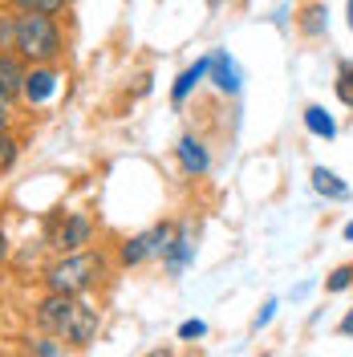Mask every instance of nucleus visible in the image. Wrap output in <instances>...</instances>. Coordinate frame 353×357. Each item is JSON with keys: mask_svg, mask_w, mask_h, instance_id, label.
Segmentation results:
<instances>
[{"mask_svg": "<svg viewBox=\"0 0 353 357\" xmlns=\"http://www.w3.org/2000/svg\"><path fill=\"white\" fill-rule=\"evenodd\" d=\"M207 73H211V53H207V57H199L195 66H187L183 73H179L175 89H171V102H175V106H183V102H187V93H191V89H195Z\"/></svg>", "mask_w": 353, "mask_h": 357, "instance_id": "obj_11", "label": "nucleus"}, {"mask_svg": "<svg viewBox=\"0 0 353 357\" xmlns=\"http://www.w3.org/2000/svg\"><path fill=\"white\" fill-rule=\"evenodd\" d=\"M171 231H175V223H155V227L138 231V236H130L126 244L118 248V260H122L126 268L142 264V260H151V256L163 260V252H167V244H171Z\"/></svg>", "mask_w": 353, "mask_h": 357, "instance_id": "obj_4", "label": "nucleus"}, {"mask_svg": "<svg viewBox=\"0 0 353 357\" xmlns=\"http://www.w3.org/2000/svg\"><path fill=\"white\" fill-rule=\"evenodd\" d=\"M4 134H8V110L0 106V138H4Z\"/></svg>", "mask_w": 353, "mask_h": 357, "instance_id": "obj_24", "label": "nucleus"}, {"mask_svg": "<svg viewBox=\"0 0 353 357\" xmlns=\"http://www.w3.org/2000/svg\"><path fill=\"white\" fill-rule=\"evenodd\" d=\"M305 130L317 134V138H337V122H333V114L325 106H309L305 110Z\"/></svg>", "mask_w": 353, "mask_h": 357, "instance_id": "obj_14", "label": "nucleus"}, {"mask_svg": "<svg viewBox=\"0 0 353 357\" xmlns=\"http://www.w3.org/2000/svg\"><path fill=\"white\" fill-rule=\"evenodd\" d=\"M0 49H13V57H21L29 66H53L66 49L61 24L41 13H4L0 17Z\"/></svg>", "mask_w": 353, "mask_h": 357, "instance_id": "obj_2", "label": "nucleus"}, {"mask_svg": "<svg viewBox=\"0 0 353 357\" xmlns=\"http://www.w3.org/2000/svg\"><path fill=\"white\" fill-rule=\"evenodd\" d=\"M313 191L325 199H350V183H341V175L329 167H313Z\"/></svg>", "mask_w": 353, "mask_h": 357, "instance_id": "obj_12", "label": "nucleus"}, {"mask_svg": "<svg viewBox=\"0 0 353 357\" xmlns=\"http://www.w3.org/2000/svg\"><path fill=\"white\" fill-rule=\"evenodd\" d=\"M8 260V236H4V227H0V264Z\"/></svg>", "mask_w": 353, "mask_h": 357, "instance_id": "obj_23", "label": "nucleus"}, {"mask_svg": "<svg viewBox=\"0 0 353 357\" xmlns=\"http://www.w3.org/2000/svg\"><path fill=\"white\" fill-rule=\"evenodd\" d=\"M33 321L37 329L57 341H66L69 349H86L98 341V329H102V312L89 305L86 296H61V292H45L33 309Z\"/></svg>", "mask_w": 353, "mask_h": 357, "instance_id": "obj_1", "label": "nucleus"}, {"mask_svg": "<svg viewBox=\"0 0 353 357\" xmlns=\"http://www.w3.org/2000/svg\"><path fill=\"white\" fill-rule=\"evenodd\" d=\"M106 272V256L102 252H73V256H61L57 264H49L45 272V284L49 292H61V296H82L89 292Z\"/></svg>", "mask_w": 353, "mask_h": 357, "instance_id": "obj_3", "label": "nucleus"}, {"mask_svg": "<svg viewBox=\"0 0 353 357\" xmlns=\"http://www.w3.org/2000/svg\"><path fill=\"white\" fill-rule=\"evenodd\" d=\"M207 333V321H183V325H179V341H195V337H203Z\"/></svg>", "mask_w": 353, "mask_h": 357, "instance_id": "obj_19", "label": "nucleus"}, {"mask_svg": "<svg viewBox=\"0 0 353 357\" xmlns=\"http://www.w3.org/2000/svg\"><path fill=\"white\" fill-rule=\"evenodd\" d=\"M24 357H73V349H69L66 341H57V337L37 333L24 341Z\"/></svg>", "mask_w": 353, "mask_h": 357, "instance_id": "obj_13", "label": "nucleus"}, {"mask_svg": "<svg viewBox=\"0 0 353 357\" xmlns=\"http://www.w3.org/2000/svg\"><path fill=\"white\" fill-rule=\"evenodd\" d=\"M17 162V142H13V134H4L0 138V167H13Z\"/></svg>", "mask_w": 353, "mask_h": 357, "instance_id": "obj_20", "label": "nucleus"}, {"mask_svg": "<svg viewBox=\"0 0 353 357\" xmlns=\"http://www.w3.org/2000/svg\"><path fill=\"white\" fill-rule=\"evenodd\" d=\"M333 89H337V98H341L345 106H353V61H341V66H337V82H333Z\"/></svg>", "mask_w": 353, "mask_h": 357, "instance_id": "obj_17", "label": "nucleus"}, {"mask_svg": "<svg viewBox=\"0 0 353 357\" xmlns=\"http://www.w3.org/2000/svg\"><path fill=\"white\" fill-rule=\"evenodd\" d=\"M147 357H175V354H171V349H151Z\"/></svg>", "mask_w": 353, "mask_h": 357, "instance_id": "obj_25", "label": "nucleus"}, {"mask_svg": "<svg viewBox=\"0 0 353 357\" xmlns=\"http://www.w3.org/2000/svg\"><path fill=\"white\" fill-rule=\"evenodd\" d=\"M13 4H17V13H41V17H57L69 0H13Z\"/></svg>", "mask_w": 353, "mask_h": 357, "instance_id": "obj_16", "label": "nucleus"}, {"mask_svg": "<svg viewBox=\"0 0 353 357\" xmlns=\"http://www.w3.org/2000/svg\"><path fill=\"white\" fill-rule=\"evenodd\" d=\"M53 89H57V69L53 66H37L33 73H24V93L21 98H29V102H45Z\"/></svg>", "mask_w": 353, "mask_h": 357, "instance_id": "obj_10", "label": "nucleus"}, {"mask_svg": "<svg viewBox=\"0 0 353 357\" xmlns=\"http://www.w3.org/2000/svg\"><path fill=\"white\" fill-rule=\"evenodd\" d=\"M191 260H195V223L183 220V223H175V231H171V244L163 252V268H167L171 276H179Z\"/></svg>", "mask_w": 353, "mask_h": 357, "instance_id": "obj_6", "label": "nucleus"}, {"mask_svg": "<svg viewBox=\"0 0 353 357\" xmlns=\"http://www.w3.org/2000/svg\"><path fill=\"white\" fill-rule=\"evenodd\" d=\"M353 284V264H341V268H333V276L325 280V292H345Z\"/></svg>", "mask_w": 353, "mask_h": 357, "instance_id": "obj_18", "label": "nucleus"}, {"mask_svg": "<svg viewBox=\"0 0 353 357\" xmlns=\"http://www.w3.org/2000/svg\"><path fill=\"white\" fill-rule=\"evenodd\" d=\"M89 236H93V220H89L86 211H69L61 227L53 231V248L61 252V256H73V252H86Z\"/></svg>", "mask_w": 353, "mask_h": 357, "instance_id": "obj_5", "label": "nucleus"}, {"mask_svg": "<svg viewBox=\"0 0 353 357\" xmlns=\"http://www.w3.org/2000/svg\"><path fill=\"white\" fill-rule=\"evenodd\" d=\"M341 236H345V240H353V220L345 223V231H341Z\"/></svg>", "mask_w": 353, "mask_h": 357, "instance_id": "obj_26", "label": "nucleus"}, {"mask_svg": "<svg viewBox=\"0 0 353 357\" xmlns=\"http://www.w3.org/2000/svg\"><path fill=\"white\" fill-rule=\"evenodd\" d=\"M345 17H350V29H353V0L345 4Z\"/></svg>", "mask_w": 353, "mask_h": 357, "instance_id": "obj_27", "label": "nucleus"}, {"mask_svg": "<svg viewBox=\"0 0 353 357\" xmlns=\"http://www.w3.org/2000/svg\"><path fill=\"white\" fill-rule=\"evenodd\" d=\"M337 333H341V337H353V309L345 312V317H341V325H337Z\"/></svg>", "mask_w": 353, "mask_h": 357, "instance_id": "obj_22", "label": "nucleus"}, {"mask_svg": "<svg viewBox=\"0 0 353 357\" xmlns=\"http://www.w3.org/2000/svg\"><path fill=\"white\" fill-rule=\"evenodd\" d=\"M272 317H276V301H268L264 309L256 312V329H264V325H268V321H272Z\"/></svg>", "mask_w": 353, "mask_h": 357, "instance_id": "obj_21", "label": "nucleus"}, {"mask_svg": "<svg viewBox=\"0 0 353 357\" xmlns=\"http://www.w3.org/2000/svg\"><path fill=\"white\" fill-rule=\"evenodd\" d=\"M211 82L220 93H240V66L227 49H216L211 53Z\"/></svg>", "mask_w": 353, "mask_h": 357, "instance_id": "obj_9", "label": "nucleus"}, {"mask_svg": "<svg viewBox=\"0 0 353 357\" xmlns=\"http://www.w3.org/2000/svg\"><path fill=\"white\" fill-rule=\"evenodd\" d=\"M329 29V8L325 4H309L305 13H301V33L305 37H321Z\"/></svg>", "mask_w": 353, "mask_h": 357, "instance_id": "obj_15", "label": "nucleus"}, {"mask_svg": "<svg viewBox=\"0 0 353 357\" xmlns=\"http://www.w3.org/2000/svg\"><path fill=\"white\" fill-rule=\"evenodd\" d=\"M21 93H24V66H21V57L0 53V106L8 110Z\"/></svg>", "mask_w": 353, "mask_h": 357, "instance_id": "obj_8", "label": "nucleus"}, {"mask_svg": "<svg viewBox=\"0 0 353 357\" xmlns=\"http://www.w3.org/2000/svg\"><path fill=\"white\" fill-rule=\"evenodd\" d=\"M175 155H179V167H183V175L199 178V175H207V171H211V155H207V146L199 142L195 134H183V138H179Z\"/></svg>", "mask_w": 353, "mask_h": 357, "instance_id": "obj_7", "label": "nucleus"}]
</instances>
